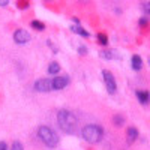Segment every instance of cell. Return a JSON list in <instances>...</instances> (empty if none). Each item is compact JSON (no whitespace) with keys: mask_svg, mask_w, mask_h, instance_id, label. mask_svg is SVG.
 Masks as SVG:
<instances>
[{"mask_svg":"<svg viewBox=\"0 0 150 150\" xmlns=\"http://www.w3.org/2000/svg\"><path fill=\"white\" fill-rule=\"evenodd\" d=\"M57 123L65 134H74L77 131V119L68 110H60L57 112Z\"/></svg>","mask_w":150,"mask_h":150,"instance_id":"6da1fadb","label":"cell"},{"mask_svg":"<svg viewBox=\"0 0 150 150\" xmlns=\"http://www.w3.org/2000/svg\"><path fill=\"white\" fill-rule=\"evenodd\" d=\"M81 135L87 143H92V144L99 143L101 138L104 137V129L99 126V125H87V126L83 128Z\"/></svg>","mask_w":150,"mask_h":150,"instance_id":"7a4b0ae2","label":"cell"},{"mask_svg":"<svg viewBox=\"0 0 150 150\" xmlns=\"http://www.w3.org/2000/svg\"><path fill=\"white\" fill-rule=\"evenodd\" d=\"M38 135L42 140V143H45L48 147H56L59 144V138H57L56 132L48 126H41L38 129Z\"/></svg>","mask_w":150,"mask_h":150,"instance_id":"3957f363","label":"cell"},{"mask_svg":"<svg viewBox=\"0 0 150 150\" xmlns=\"http://www.w3.org/2000/svg\"><path fill=\"white\" fill-rule=\"evenodd\" d=\"M102 77H104V81H105V86H107L108 93H110V95L116 93L117 86H116V80H114V77H112V74H111L110 71H102Z\"/></svg>","mask_w":150,"mask_h":150,"instance_id":"277c9868","label":"cell"},{"mask_svg":"<svg viewBox=\"0 0 150 150\" xmlns=\"http://www.w3.org/2000/svg\"><path fill=\"white\" fill-rule=\"evenodd\" d=\"M33 87H35L36 92H50L53 89V81L48 80V78H39V80L35 81Z\"/></svg>","mask_w":150,"mask_h":150,"instance_id":"5b68a950","label":"cell"},{"mask_svg":"<svg viewBox=\"0 0 150 150\" xmlns=\"http://www.w3.org/2000/svg\"><path fill=\"white\" fill-rule=\"evenodd\" d=\"M14 41L17 44H27L30 41V35L26 32V30H23V29H18L15 30L14 33Z\"/></svg>","mask_w":150,"mask_h":150,"instance_id":"8992f818","label":"cell"},{"mask_svg":"<svg viewBox=\"0 0 150 150\" xmlns=\"http://www.w3.org/2000/svg\"><path fill=\"white\" fill-rule=\"evenodd\" d=\"M69 84V78L68 77H56L53 80V89L54 90H62Z\"/></svg>","mask_w":150,"mask_h":150,"instance_id":"52a82bcc","label":"cell"},{"mask_svg":"<svg viewBox=\"0 0 150 150\" xmlns=\"http://www.w3.org/2000/svg\"><path fill=\"white\" fill-rule=\"evenodd\" d=\"M137 98L141 104H149L150 102V93L146 90H137Z\"/></svg>","mask_w":150,"mask_h":150,"instance_id":"ba28073f","label":"cell"},{"mask_svg":"<svg viewBox=\"0 0 150 150\" xmlns=\"http://www.w3.org/2000/svg\"><path fill=\"white\" fill-rule=\"evenodd\" d=\"M137 138H138V131H137V128L131 126L128 129V143H134Z\"/></svg>","mask_w":150,"mask_h":150,"instance_id":"9c48e42d","label":"cell"},{"mask_svg":"<svg viewBox=\"0 0 150 150\" xmlns=\"http://www.w3.org/2000/svg\"><path fill=\"white\" fill-rule=\"evenodd\" d=\"M132 68L135 69V71H140L141 68H143V60H141V57L140 56H134L132 57Z\"/></svg>","mask_w":150,"mask_h":150,"instance_id":"30bf717a","label":"cell"},{"mask_svg":"<svg viewBox=\"0 0 150 150\" xmlns=\"http://www.w3.org/2000/svg\"><path fill=\"white\" fill-rule=\"evenodd\" d=\"M59 71H60V65L57 63V62H53V63H50V66H48V72H50V74L56 75Z\"/></svg>","mask_w":150,"mask_h":150,"instance_id":"8fae6325","label":"cell"},{"mask_svg":"<svg viewBox=\"0 0 150 150\" xmlns=\"http://www.w3.org/2000/svg\"><path fill=\"white\" fill-rule=\"evenodd\" d=\"M112 123H114L116 126H122V125L125 123V117L120 116V114H116L114 117H112Z\"/></svg>","mask_w":150,"mask_h":150,"instance_id":"7c38bea8","label":"cell"},{"mask_svg":"<svg viewBox=\"0 0 150 150\" xmlns=\"http://www.w3.org/2000/svg\"><path fill=\"white\" fill-rule=\"evenodd\" d=\"M98 41H99V44H101V45H107L108 44V36L105 33H99L98 35Z\"/></svg>","mask_w":150,"mask_h":150,"instance_id":"4fadbf2b","label":"cell"},{"mask_svg":"<svg viewBox=\"0 0 150 150\" xmlns=\"http://www.w3.org/2000/svg\"><path fill=\"white\" fill-rule=\"evenodd\" d=\"M30 26H32L33 29H36V30H44V29H45V26H44L41 21H32Z\"/></svg>","mask_w":150,"mask_h":150,"instance_id":"5bb4252c","label":"cell"},{"mask_svg":"<svg viewBox=\"0 0 150 150\" xmlns=\"http://www.w3.org/2000/svg\"><path fill=\"white\" fill-rule=\"evenodd\" d=\"M101 57H104V59H116L114 51H102L101 53Z\"/></svg>","mask_w":150,"mask_h":150,"instance_id":"9a60e30c","label":"cell"},{"mask_svg":"<svg viewBox=\"0 0 150 150\" xmlns=\"http://www.w3.org/2000/svg\"><path fill=\"white\" fill-rule=\"evenodd\" d=\"M72 30H74L75 33H78V35H83V36H86V38L89 36V33H87V32H86L83 27H72Z\"/></svg>","mask_w":150,"mask_h":150,"instance_id":"2e32d148","label":"cell"},{"mask_svg":"<svg viewBox=\"0 0 150 150\" xmlns=\"http://www.w3.org/2000/svg\"><path fill=\"white\" fill-rule=\"evenodd\" d=\"M11 150H24V147H23V144L20 143V141H14V144H12V149Z\"/></svg>","mask_w":150,"mask_h":150,"instance_id":"e0dca14e","label":"cell"},{"mask_svg":"<svg viewBox=\"0 0 150 150\" xmlns=\"http://www.w3.org/2000/svg\"><path fill=\"white\" fill-rule=\"evenodd\" d=\"M78 53H80V54H86V53H87V48H86L84 45L80 47V48H78Z\"/></svg>","mask_w":150,"mask_h":150,"instance_id":"ac0fdd59","label":"cell"},{"mask_svg":"<svg viewBox=\"0 0 150 150\" xmlns=\"http://www.w3.org/2000/svg\"><path fill=\"white\" fill-rule=\"evenodd\" d=\"M0 150H8V146H6V143L0 141Z\"/></svg>","mask_w":150,"mask_h":150,"instance_id":"d6986e66","label":"cell"},{"mask_svg":"<svg viewBox=\"0 0 150 150\" xmlns=\"http://www.w3.org/2000/svg\"><path fill=\"white\" fill-rule=\"evenodd\" d=\"M146 14H147V15L150 17V8H147V9H146Z\"/></svg>","mask_w":150,"mask_h":150,"instance_id":"ffe728a7","label":"cell"}]
</instances>
